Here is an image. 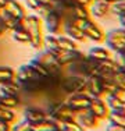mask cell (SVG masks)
<instances>
[{
	"label": "cell",
	"instance_id": "cell-1",
	"mask_svg": "<svg viewBox=\"0 0 125 131\" xmlns=\"http://www.w3.org/2000/svg\"><path fill=\"white\" fill-rule=\"evenodd\" d=\"M25 28L29 35V45L35 50L43 49V23L36 14H27Z\"/></svg>",
	"mask_w": 125,
	"mask_h": 131
},
{
	"label": "cell",
	"instance_id": "cell-2",
	"mask_svg": "<svg viewBox=\"0 0 125 131\" xmlns=\"http://www.w3.org/2000/svg\"><path fill=\"white\" fill-rule=\"evenodd\" d=\"M46 114L49 118H52L56 123H61V121L67 120H74L77 113L70 107L64 101H56V102H49L47 107L45 109Z\"/></svg>",
	"mask_w": 125,
	"mask_h": 131
},
{
	"label": "cell",
	"instance_id": "cell-3",
	"mask_svg": "<svg viewBox=\"0 0 125 131\" xmlns=\"http://www.w3.org/2000/svg\"><path fill=\"white\" fill-rule=\"evenodd\" d=\"M33 59H35L36 61H39V63L49 71L50 77H53V78H61L65 74L64 67L58 63L57 59L54 57V54H53L52 52H49L47 49H40Z\"/></svg>",
	"mask_w": 125,
	"mask_h": 131
},
{
	"label": "cell",
	"instance_id": "cell-4",
	"mask_svg": "<svg viewBox=\"0 0 125 131\" xmlns=\"http://www.w3.org/2000/svg\"><path fill=\"white\" fill-rule=\"evenodd\" d=\"M86 77L72 75V74H64L60 80V88L65 95L77 92H85L86 86Z\"/></svg>",
	"mask_w": 125,
	"mask_h": 131
},
{
	"label": "cell",
	"instance_id": "cell-5",
	"mask_svg": "<svg viewBox=\"0 0 125 131\" xmlns=\"http://www.w3.org/2000/svg\"><path fill=\"white\" fill-rule=\"evenodd\" d=\"M104 43L108 50L114 52V53L124 49L125 48V28L118 27V28H112L108 32H106Z\"/></svg>",
	"mask_w": 125,
	"mask_h": 131
},
{
	"label": "cell",
	"instance_id": "cell-6",
	"mask_svg": "<svg viewBox=\"0 0 125 131\" xmlns=\"http://www.w3.org/2000/svg\"><path fill=\"white\" fill-rule=\"evenodd\" d=\"M82 32L85 35L86 39L92 40L95 43H104V38H106V32L100 28V25L96 23L95 20L89 18L83 23L82 25Z\"/></svg>",
	"mask_w": 125,
	"mask_h": 131
},
{
	"label": "cell",
	"instance_id": "cell-7",
	"mask_svg": "<svg viewBox=\"0 0 125 131\" xmlns=\"http://www.w3.org/2000/svg\"><path fill=\"white\" fill-rule=\"evenodd\" d=\"M64 102L72 109L75 113H78V112H82V110H86L88 109L89 102H90V96L86 92L70 93V95L65 96Z\"/></svg>",
	"mask_w": 125,
	"mask_h": 131
},
{
	"label": "cell",
	"instance_id": "cell-8",
	"mask_svg": "<svg viewBox=\"0 0 125 131\" xmlns=\"http://www.w3.org/2000/svg\"><path fill=\"white\" fill-rule=\"evenodd\" d=\"M52 52L53 54H54V57L57 59V61L60 63L62 67H65V66L71 64L72 61L78 60V59H82L85 57V53L81 52L79 49H77V50H64V49H53V50H49Z\"/></svg>",
	"mask_w": 125,
	"mask_h": 131
},
{
	"label": "cell",
	"instance_id": "cell-9",
	"mask_svg": "<svg viewBox=\"0 0 125 131\" xmlns=\"http://www.w3.org/2000/svg\"><path fill=\"white\" fill-rule=\"evenodd\" d=\"M43 23V28L47 31V34H61L62 32V25H64V21H62L61 15L57 14L54 10H52L50 13L46 15L42 20Z\"/></svg>",
	"mask_w": 125,
	"mask_h": 131
},
{
	"label": "cell",
	"instance_id": "cell-10",
	"mask_svg": "<svg viewBox=\"0 0 125 131\" xmlns=\"http://www.w3.org/2000/svg\"><path fill=\"white\" fill-rule=\"evenodd\" d=\"M88 110L93 114L99 121H103V120H107V116H108V107L106 105L104 99L100 98V96H96V98H90V102H89V106H88Z\"/></svg>",
	"mask_w": 125,
	"mask_h": 131
},
{
	"label": "cell",
	"instance_id": "cell-11",
	"mask_svg": "<svg viewBox=\"0 0 125 131\" xmlns=\"http://www.w3.org/2000/svg\"><path fill=\"white\" fill-rule=\"evenodd\" d=\"M121 67L112 57L106 59V60L97 61V75L100 78H110L117 71H120Z\"/></svg>",
	"mask_w": 125,
	"mask_h": 131
},
{
	"label": "cell",
	"instance_id": "cell-12",
	"mask_svg": "<svg viewBox=\"0 0 125 131\" xmlns=\"http://www.w3.org/2000/svg\"><path fill=\"white\" fill-rule=\"evenodd\" d=\"M90 17L103 20L111 13V4L106 0H93V3L89 6Z\"/></svg>",
	"mask_w": 125,
	"mask_h": 131
},
{
	"label": "cell",
	"instance_id": "cell-13",
	"mask_svg": "<svg viewBox=\"0 0 125 131\" xmlns=\"http://www.w3.org/2000/svg\"><path fill=\"white\" fill-rule=\"evenodd\" d=\"M86 86H85V92L90 98H96L104 96V91H103V85H102V78L99 75H88L86 77Z\"/></svg>",
	"mask_w": 125,
	"mask_h": 131
},
{
	"label": "cell",
	"instance_id": "cell-14",
	"mask_svg": "<svg viewBox=\"0 0 125 131\" xmlns=\"http://www.w3.org/2000/svg\"><path fill=\"white\" fill-rule=\"evenodd\" d=\"M75 120L81 124L85 130H95L99 127L100 121L90 113L89 110H82V112H78L77 116H75Z\"/></svg>",
	"mask_w": 125,
	"mask_h": 131
},
{
	"label": "cell",
	"instance_id": "cell-15",
	"mask_svg": "<svg viewBox=\"0 0 125 131\" xmlns=\"http://www.w3.org/2000/svg\"><path fill=\"white\" fill-rule=\"evenodd\" d=\"M24 118L31 124H36V123H40V121L46 120L47 118V114L43 109H39V107H27L24 109Z\"/></svg>",
	"mask_w": 125,
	"mask_h": 131
},
{
	"label": "cell",
	"instance_id": "cell-16",
	"mask_svg": "<svg viewBox=\"0 0 125 131\" xmlns=\"http://www.w3.org/2000/svg\"><path fill=\"white\" fill-rule=\"evenodd\" d=\"M62 34L65 36H68V38H71L72 40H75L77 43H83L88 40L85 38V35H83L82 29L72 25V24H70V23H64V25H62Z\"/></svg>",
	"mask_w": 125,
	"mask_h": 131
},
{
	"label": "cell",
	"instance_id": "cell-17",
	"mask_svg": "<svg viewBox=\"0 0 125 131\" xmlns=\"http://www.w3.org/2000/svg\"><path fill=\"white\" fill-rule=\"evenodd\" d=\"M36 78H39V75L35 73V70H33L28 63L20 66L18 70L15 71V80H17L20 84L21 82H27V81H31V80H36Z\"/></svg>",
	"mask_w": 125,
	"mask_h": 131
},
{
	"label": "cell",
	"instance_id": "cell-18",
	"mask_svg": "<svg viewBox=\"0 0 125 131\" xmlns=\"http://www.w3.org/2000/svg\"><path fill=\"white\" fill-rule=\"evenodd\" d=\"M124 95H125V93L121 92L120 89L115 91V92H112V93H107V95H104L106 96L104 102H106V105H107L108 110H120L121 106H122V103H124V101H125Z\"/></svg>",
	"mask_w": 125,
	"mask_h": 131
},
{
	"label": "cell",
	"instance_id": "cell-19",
	"mask_svg": "<svg viewBox=\"0 0 125 131\" xmlns=\"http://www.w3.org/2000/svg\"><path fill=\"white\" fill-rule=\"evenodd\" d=\"M4 10L8 14H11L14 18H17V20H24L27 17L25 7L20 2H17V0H7V3L4 6Z\"/></svg>",
	"mask_w": 125,
	"mask_h": 131
},
{
	"label": "cell",
	"instance_id": "cell-20",
	"mask_svg": "<svg viewBox=\"0 0 125 131\" xmlns=\"http://www.w3.org/2000/svg\"><path fill=\"white\" fill-rule=\"evenodd\" d=\"M86 56L89 59H92V60H95V61H102V60H106V59L112 57L111 52L108 50L107 48H103V46H100V45H96V46H93V48H90L89 50H88Z\"/></svg>",
	"mask_w": 125,
	"mask_h": 131
},
{
	"label": "cell",
	"instance_id": "cell-21",
	"mask_svg": "<svg viewBox=\"0 0 125 131\" xmlns=\"http://www.w3.org/2000/svg\"><path fill=\"white\" fill-rule=\"evenodd\" d=\"M56 46H57L56 49H64V50H77V49H79V45L71 38L65 36L64 34L56 35Z\"/></svg>",
	"mask_w": 125,
	"mask_h": 131
},
{
	"label": "cell",
	"instance_id": "cell-22",
	"mask_svg": "<svg viewBox=\"0 0 125 131\" xmlns=\"http://www.w3.org/2000/svg\"><path fill=\"white\" fill-rule=\"evenodd\" d=\"M0 105L6 106L8 109H18L21 106V98L20 95H8V93H0Z\"/></svg>",
	"mask_w": 125,
	"mask_h": 131
},
{
	"label": "cell",
	"instance_id": "cell-23",
	"mask_svg": "<svg viewBox=\"0 0 125 131\" xmlns=\"http://www.w3.org/2000/svg\"><path fill=\"white\" fill-rule=\"evenodd\" d=\"M21 92V84L17 80L7 81L4 84H0V93H8V95H20Z\"/></svg>",
	"mask_w": 125,
	"mask_h": 131
},
{
	"label": "cell",
	"instance_id": "cell-24",
	"mask_svg": "<svg viewBox=\"0 0 125 131\" xmlns=\"http://www.w3.org/2000/svg\"><path fill=\"white\" fill-rule=\"evenodd\" d=\"M0 21L3 23V25L6 27V29H7V31L15 29L17 25H18V23H20V20H17V18H14L11 14H8L4 8L0 10Z\"/></svg>",
	"mask_w": 125,
	"mask_h": 131
},
{
	"label": "cell",
	"instance_id": "cell-25",
	"mask_svg": "<svg viewBox=\"0 0 125 131\" xmlns=\"http://www.w3.org/2000/svg\"><path fill=\"white\" fill-rule=\"evenodd\" d=\"M11 38L17 43H29V35H28L27 28H15L11 31Z\"/></svg>",
	"mask_w": 125,
	"mask_h": 131
},
{
	"label": "cell",
	"instance_id": "cell-26",
	"mask_svg": "<svg viewBox=\"0 0 125 131\" xmlns=\"http://www.w3.org/2000/svg\"><path fill=\"white\" fill-rule=\"evenodd\" d=\"M17 120V114L12 109H8L6 106H2L0 105V121H6V123H15Z\"/></svg>",
	"mask_w": 125,
	"mask_h": 131
},
{
	"label": "cell",
	"instance_id": "cell-27",
	"mask_svg": "<svg viewBox=\"0 0 125 131\" xmlns=\"http://www.w3.org/2000/svg\"><path fill=\"white\" fill-rule=\"evenodd\" d=\"M57 127V123L53 121L52 118H46V120L40 121V123L32 124V131H52Z\"/></svg>",
	"mask_w": 125,
	"mask_h": 131
},
{
	"label": "cell",
	"instance_id": "cell-28",
	"mask_svg": "<svg viewBox=\"0 0 125 131\" xmlns=\"http://www.w3.org/2000/svg\"><path fill=\"white\" fill-rule=\"evenodd\" d=\"M57 127H60L62 131H86L77 120H75V118H74V120L61 121V123L57 124Z\"/></svg>",
	"mask_w": 125,
	"mask_h": 131
},
{
	"label": "cell",
	"instance_id": "cell-29",
	"mask_svg": "<svg viewBox=\"0 0 125 131\" xmlns=\"http://www.w3.org/2000/svg\"><path fill=\"white\" fill-rule=\"evenodd\" d=\"M107 121L111 124H117V126L125 127V116L120 110H110L107 116Z\"/></svg>",
	"mask_w": 125,
	"mask_h": 131
},
{
	"label": "cell",
	"instance_id": "cell-30",
	"mask_svg": "<svg viewBox=\"0 0 125 131\" xmlns=\"http://www.w3.org/2000/svg\"><path fill=\"white\" fill-rule=\"evenodd\" d=\"M72 17L81 18V20H89V18H92V17H90L89 7L79 6V4H74L72 6Z\"/></svg>",
	"mask_w": 125,
	"mask_h": 131
},
{
	"label": "cell",
	"instance_id": "cell-31",
	"mask_svg": "<svg viewBox=\"0 0 125 131\" xmlns=\"http://www.w3.org/2000/svg\"><path fill=\"white\" fill-rule=\"evenodd\" d=\"M15 78V70L8 66H0V84H4L7 81Z\"/></svg>",
	"mask_w": 125,
	"mask_h": 131
},
{
	"label": "cell",
	"instance_id": "cell-32",
	"mask_svg": "<svg viewBox=\"0 0 125 131\" xmlns=\"http://www.w3.org/2000/svg\"><path fill=\"white\" fill-rule=\"evenodd\" d=\"M102 85H103V91H104V95L118 91V88H117V85H115V82H114V80H112V77H110V78H102Z\"/></svg>",
	"mask_w": 125,
	"mask_h": 131
},
{
	"label": "cell",
	"instance_id": "cell-33",
	"mask_svg": "<svg viewBox=\"0 0 125 131\" xmlns=\"http://www.w3.org/2000/svg\"><path fill=\"white\" fill-rule=\"evenodd\" d=\"M112 80H114L117 88L120 89L121 92L125 93V73H124V71H122V70L117 71V73L112 75Z\"/></svg>",
	"mask_w": 125,
	"mask_h": 131
},
{
	"label": "cell",
	"instance_id": "cell-34",
	"mask_svg": "<svg viewBox=\"0 0 125 131\" xmlns=\"http://www.w3.org/2000/svg\"><path fill=\"white\" fill-rule=\"evenodd\" d=\"M11 131H32V124L28 123L27 120H21L18 123L11 124Z\"/></svg>",
	"mask_w": 125,
	"mask_h": 131
},
{
	"label": "cell",
	"instance_id": "cell-35",
	"mask_svg": "<svg viewBox=\"0 0 125 131\" xmlns=\"http://www.w3.org/2000/svg\"><path fill=\"white\" fill-rule=\"evenodd\" d=\"M111 13L115 14L117 17L125 14V2H120V3H114L111 4Z\"/></svg>",
	"mask_w": 125,
	"mask_h": 131
},
{
	"label": "cell",
	"instance_id": "cell-36",
	"mask_svg": "<svg viewBox=\"0 0 125 131\" xmlns=\"http://www.w3.org/2000/svg\"><path fill=\"white\" fill-rule=\"evenodd\" d=\"M50 11H52V8L49 7V6H45V4H40L39 7L36 8L35 11H33V14H36L38 17L40 18V20H43V18L46 17V15H47Z\"/></svg>",
	"mask_w": 125,
	"mask_h": 131
},
{
	"label": "cell",
	"instance_id": "cell-37",
	"mask_svg": "<svg viewBox=\"0 0 125 131\" xmlns=\"http://www.w3.org/2000/svg\"><path fill=\"white\" fill-rule=\"evenodd\" d=\"M112 59H114V60L117 61V63L120 64V66L122 64V63H125V48H124V49H121L120 52L115 53V56H114Z\"/></svg>",
	"mask_w": 125,
	"mask_h": 131
},
{
	"label": "cell",
	"instance_id": "cell-38",
	"mask_svg": "<svg viewBox=\"0 0 125 131\" xmlns=\"http://www.w3.org/2000/svg\"><path fill=\"white\" fill-rule=\"evenodd\" d=\"M24 2H25V4H27V7H28V8H31L32 11H35L36 8L40 6L39 0H24Z\"/></svg>",
	"mask_w": 125,
	"mask_h": 131
},
{
	"label": "cell",
	"instance_id": "cell-39",
	"mask_svg": "<svg viewBox=\"0 0 125 131\" xmlns=\"http://www.w3.org/2000/svg\"><path fill=\"white\" fill-rule=\"evenodd\" d=\"M106 131H125V127H121V126H117V124L108 123V126L106 127Z\"/></svg>",
	"mask_w": 125,
	"mask_h": 131
},
{
	"label": "cell",
	"instance_id": "cell-40",
	"mask_svg": "<svg viewBox=\"0 0 125 131\" xmlns=\"http://www.w3.org/2000/svg\"><path fill=\"white\" fill-rule=\"evenodd\" d=\"M93 3V0H74V4H79V6H85V7H89Z\"/></svg>",
	"mask_w": 125,
	"mask_h": 131
},
{
	"label": "cell",
	"instance_id": "cell-41",
	"mask_svg": "<svg viewBox=\"0 0 125 131\" xmlns=\"http://www.w3.org/2000/svg\"><path fill=\"white\" fill-rule=\"evenodd\" d=\"M0 131H11V124L6 121H0Z\"/></svg>",
	"mask_w": 125,
	"mask_h": 131
},
{
	"label": "cell",
	"instance_id": "cell-42",
	"mask_svg": "<svg viewBox=\"0 0 125 131\" xmlns=\"http://www.w3.org/2000/svg\"><path fill=\"white\" fill-rule=\"evenodd\" d=\"M6 32H7V29H6V27L3 25V23L0 21V38H2V36H4Z\"/></svg>",
	"mask_w": 125,
	"mask_h": 131
},
{
	"label": "cell",
	"instance_id": "cell-43",
	"mask_svg": "<svg viewBox=\"0 0 125 131\" xmlns=\"http://www.w3.org/2000/svg\"><path fill=\"white\" fill-rule=\"evenodd\" d=\"M117 18H118V23H120V25L125 28V14H124V15H120V17H117Z\"/></svg>",
	"mask_w": 125,
	"mask_h": 131
},
{
	"label": "cell",
	"instance_id": "cell-44",
	"mask_svg": "<svg viewBox=\"0 0 125 131\" xmlns=\"http://www.w3.org/2000/svg\"><path fill=\"white\" fill-rule=\"evenodd\" d=\"M6 3H7V0H0V10H3V8H4Z\"/></svg>",
	"mask_w": 125,
	"mask_h": 131
},
{
	"label": "cell",
	"instance_id": "cell-45",
	"mask_svg": "<svg viewBox=\"0 0 125 131\" xmlns=\"http://www.w3.org/2000/svg\"><path fill=\"white\" fill-rule=\"evenodd\" d=\"M106 2H108L110 4H114V3H120V2H125V0H106Z\"/></svg>",
	"mask_w": 125,
	"mask_h": 131
},
{
	"label": "cell",
	"instance_id": "cell-46",
	"mask_svg": "<svg viewBox=\"0 0 125 131\" xmlns=\"http://www.w3.org/2000/svg\"><path fill=\"white\" fill-rule=\"evenodd\" d=\"M120 112H121V113H122V114H124V116H125V101H124V103H122V106H121V109H120Z\"/></svg>",
	"mask_w": 125,
	"mask_h": 131
},
{
	"label": "cell",
	"instance_id": "cell-47",
	"mask_svg": "<svg viewBox=\"0 0 125 131\" xmlns=\"http://www.w3.org/2000/svg\"><path fill=\"white\" fill-rule=\"evenodd\" d=\"M61 2L67 3V4H74V0H61Z\"/></svg>",
	"mask_w": 125,
	"mask_h": 131
},
{
	"label": "cell",
	"instance_id": "cell-48",
	"mask_svg": "<svg viewBox=\"0 0 125 131\" xmlns=\"http://www.w3.org/2000/svg\"><path fill=\"white\" fill-rule=\"evenodd\" d=\"M120 67H121V70H122V71H124V73H125V63H122V64H121V66H120Z\"/></svg>",
	"mask_w": 125,
	"mask_h": 131
},
{
	"label": "cell",
	"instance_id": "cell-49",
	"mask_svg": "<svg viewBox=\"0 0 125 131\" xmlns=\"http://www.w3.org/2000/svg\"><path fill=\"white\" fill-rule=\"evenodd\" d=\"M52 131H62V130L60 128V127H56V128H54V130H52Z\"/></svg>",
	"mask_w": 125,
	"mask_h": 131
}]
</instances>
